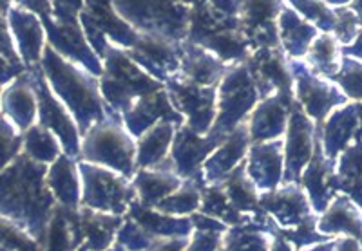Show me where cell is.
Listing matches in <instances>:
<instances>
[{"instance_id":"6da1fadb","label":"cell","mask_w":362,"mask_h":251,"mask_svg":"<svg viewBox=\"0 0 362 251\" xmlns=\"http://www.w3.org/2000/svg\"><path fill=\"white\" fill-rule=\"evenodd\" d=\"M44 67L47 76L53 80L54 89L69 103V107L78 116L80 125L83 128L102 116L95 83L89 82L78 69L64 62L62 58L57 56L51 49L45 51Z\"/></svg>"},{"instance_id":"7a4b0ae2","label":"cell","mask_w":362,"mask_h":251,"mask_svg":"<svg viewBox=\"0 0 362 251\" xmlns=\"http://www.w3.org/2000/svg\"><path fill=\"white\" fill-rule=\"evenodd\" d=\"M119 13L131 18L134 24H144L145 27H160L169 35L183 31L187 20L185 9L173 4V0H112Z\"/></svg>"},{"instance_id":"3957f363","label":"cell","mask_w":362,"mask_h":251,"mask_svg":"<svg viewBox=\"0 0 362 251\" xmlns=\"http://www.w3.org/2000/svg\"><path fill=\"white\" fill-rule=\"evenodd\" d=\"M255 99L254 83L243 67L232 71L230 76L226 78L223 85V99H221V116H219L218 128H232L235 121H239L245 116V112L252 107Z\"/></svg>"},{"instance_id":"277c9868","label":"cell","mask_w":362,"mask_h":251,"mask_svg":"<svg viewBox=\"0 0 362 251\" xmlns=\"http://www.w3.org/2000/svg\"><path fill=\"white\" fill-rule=\"evenodd\" d=\"M86 152L90 159L103 161L122 172L131 173L132 147L127 137L119 132V128L112 127V125L96 128L90 134Z\"/></svg>"},{"instance_id":"5b68a950","label":"cell","mask_w":362,"mask_h":251,"mask_svg":"<svg viewBox=\"0 0 362 251\" xmlns=\"http://www.w3.org/2000/svg\"><path fill=\"white\" fill-rule=\"evenodd\" d=\"M35 87H37L38 99H40L42 123H44L45 127L53 128L58 136L62 137L67 152L74 154L76 152V147H78V145H76V132H74L73 123H71V120L67 118L66 112L62 111V107L54 102L49 89L45 87V83L42 82L40 76L35 78Z\"/></svg>"},{"instance_id":"8992f818","label":"cell","mask_w":362,"mask_h":251,"mask_svg":"<svg viewBox=\"0 0 362 251\" xmlns=\"http://www.w3.org/2000/svg\"><path fill=\"white\" fill-rule=\"evenodd\" d=\"M83 176L87 177V201L102 208H122L127 188L118 179L96 169H83Z\"/></svg>"},{"instance_id":"52a82bcc","label":"cell","mask_w":362,"mask_h":251,"mask_svg":"<svg viewBox=\"0 0 362 251\" xmlns=\"http://www.w3.org/2000/svg\"><path fill=\"white\" fill-rule=\"evenodd\" d=\"M44 20L45 25H47V31H49L51 35V42H53L58 49L62 51V53H66L67 56H73L74 60L82 62L83 66L89 67L93 73H100V71H102L98 63H96L95 56L90 54V51L87 49V46L83 44L82 35L78 33L76 24H62L54 27V24H51L45 17Z\"/></svg>"},{"instance_id":"ba28073f","label":"cell","mask_w":362,"mask_h":251,"mask_svg":"<svg viewBox=\"0 0 362 251\" xmlns=\"http://www.w3.org/2000/svg\"><path fill=\"white\" fill-rule=\"evenodd\" d=\"M11 29L15 31L21 49L28 62H37L42 51L40 22L25 11L15 9L11 13Z\"/></svg>"},{"instance_id":"9c48e42d","label":"cell","mask_w":362,"mask_h":251,"mask_svg":"<svg viewBox=\"0 0 362 251\" xmlns=\"http://www.w3.org/2000/svg\"><path fill=\"white\" fill-rule=\"evenodd\" d=\"M299 94L306 103V109L315 118H322L334 103L341 102V96L326 87L322 82H315L310 76H299Z\"/></svg>"},{"instance_id":"30bf717a","label":"cell","mask_w":362,"mask_h":251,"mask_svg":"<svg viewBox=\"0 0 362 251\" xmlns=\"http://www.w3.org/2000/svg\"><path fill=\"white\" fill-rule=\"evenodd\" d=\"M310 156V123L299 112L292 116L288 136V166L290 173L296 176Z\"/></svg>"},{"instance_id":"8fae6325","label":"cell","mask_w":362,"mask_h":251,"mask_svg":"<svg viewBox=\"0 0 362 251\" xmlns=\"http://www.w3.org/2000/svg\"><path fill=\"white\" fill-rule=\"evenodd\" d=\"M281 169L279 147L277 145H257L252 150V163L250 170L255 179L263 183L261 186H272L277 181Z\"/></svg>"},{"instance_id":"7c38bea8","label":"cell","mask_w":362,"mask_h":251,"mask_svg":"<svg viewBox=\"0 0 362 251\" xmlns=\"http://www.w3.org/2000/svg\"><path fill=\"white\" fill-rule=\"evenodd\" d=\"M281 29H283L284 46L293 56H300L308 47L310 40L315 35L312 25L305 24L293 11H284L281 17Z\"/></svg>"},{"instance_id":"4fadbf2b","label":"cell","mask_w":362,"mask_h":251,"mask_svg":"<svg viewBox=\"0 0 362 251\" xmlns=\"http://www.w3.org/2000/svg\"><path fill=\"white\" fill-rule=\"evenodd\" d=\"M284 125V109L279 99H270L264 102L255 112L252 132L255 140H268V137L277 136L283 130Z\"/></svg>"},{"instance_id":"5bb4252c","label":"cell","mask_w":362,"mask_h":251,"mask_svg":"<svg viewBox=\"0 0 362 251\" xmlns=\"http://www.w3.org/2000/svg\"><path fill=\"white\" fill-rule=\"evenodd\" d=\"M183 67H185L187 78L192 80L194 83H199V85L214 82L221 73V66L216 62L214 58L199 49H192L187 53Z\"/></svg>"},{"instance_id":"9a60e30c","label":"cell","mask_w":362,"mask_h":251,"mask_svg":"<svg viewBox=\"0 0 362 251\" xmlns=\"http://www.w3.org/2000/svg\"><path fill=\"white\" fill-rule=\"evenodd\" d=\"M279 0H243V17L248 33L255 35L261 29L272 27L270 20L276 17Z\"/></svg>"},{"instance_id":"2e32d148","label":"cell","mask_w":362,"mask_h":251,"mask_svg":"<svg viewBox=\"0 0 362 251\" xmlns=\"http://www.w3.org/2000/svg\"><path fill=\"white\" fill-rule=\"evenodd\" d=\"M51 186L57 190L58 197L62 199L67 204L74 206L76 204V197H78V186H76V179H74L73 166L66 157L58 161L57 165L53 166L49 176Z\"/></svg>"},{"instance_id":"e0dca14e","label":"cell","mask_w":362,"mask_h":251,"mask_svg":"<svg viewBox=\"0 0 362 251\" xmlns=\"http://www.w3.org/2000/svg\"><path fill=\"white\" fill-rule=\"evenodd\" d=\"M245 145H247V134L245 130H238L230 140L226 141V145L219 150L218 156H214L209 163L210 176H221V173L228 172L232 169L235 161L239 159L241 152H243Z\"/></svg>"},{"instance_id":"ac0fdd59","label":"cell","mask_w":362,"mask_h":251,"mask_svg":"<svg viewBox=\"0 0 362 251\" xmlns=\"http://www.w3.org/2000/svg\"><path fill=\"white\" fill-rule=\"evenodd\" d=\"M6 109L13 116V120L22 127H28L31 123L35 114V103L24 83H17L6 94Z\"/></svg>"},{"instance_id":"d6986e66","label":"cell","mask_w":362,"mask_h":251,"mask_svg":"<svg viewBox=\"0 0 362 251\" xmlns=\"http://www.w3.org/2000/svg\"><path fill=\"white\" fill-rule=\"evenodd\" d=\"M203 44L221 54L223 58L234 60V58H241L247 53V42L243 37L230 33V31H223V33H214L210 37L203 38Z\"/></svg>"},{"instance_id":"ffe728a7","label":"cell","mask_w":362,"mask_h":251,"mask_svg":"<svg viewBox=\"0 0 362 251\" xmlns=\"http://www.w3.org/2000/svg\"><path fill=\"white\" fill-rule=\"evenodd\" d=\"M170 134H173V130H170L169 125H160V127L154 128L153 132H148V136L145 137V140H141V165H148V163H154L156 159H160L161 154L167 149V145H169Z\"/></svg>"},{"instance_id":"44dd1931","label":"cell","mask_w":362,"mask_h":251,"mask_svg":"<svg viewBox=\"0 0 362 251\" xmlns=\"http://www.w3.org/2000/svg\"><path fill=\"white\" fill-rule=\"evenodd\" d=\"M209 149L210 145L203 143V141L196 140L190 134L183 132L176 145V161L180 163L181 172H187V170L192 169Z\"/></svg>"},{"instance_id":"7402d4cb","label":"cell","mask_w":362,"mask_h":251,"mask_svg":"<svg viewBox=\"0 0 362 251\" xmlns=\"http://www.w3.org/2000/svg\"><path fill=\"white\" fill-rule=\"evenodd\" d=\"M310 60H312V66L315 67V71H321L326 75H332L337 69V63H335V42L334 38L329 37H321L319 40H315L312 47V54H310Z\"/></svg>"},{"instance_id":"603a6c76","label":"cell","mask_w":362,"mask_h":251,"mask_svg":"<svg viewBox=\"0 0 362 251\" xmlns=\"http://www.w3.org/2000/svg\"><path fill=\"white\" fill-rule=\"evenodd\" d=\"M76 230L74 223H71L69 217L58 214L57 219L53 221L51 226V237H49V251H71L76 237L73 231Z\"/></svg>"},{"instance_id":"cb8c5ba5","label":"cell","mask_w":362,"mask_h":251,"mask_svg":"<svg viewBox=\"0 0 362 251\" xmlns=\"http://www.w3.org/2000/svg\"><path fill=\"white\" fill-rule=\"evenodd\" d=\"M28 147L29 154L37 159H44V161H51L54 156H57L58 149H57V143H54L53 136L47 134L44 128L40 127H35L29 130L28 134Z\"/></svg>"},{"instance_id":"d4e9b609","label":"cell","mask_w":362,"mask_h":251,"mask_svg":"<svg viewBox=\"0 0 362 251\" xmlns=\"http://www.w3.org/2000/svg\"><path fill=\"white\" fill-rule=\"evenodd\" d=\"M115 224L116 221H112V219L90 217V215H87V223L83 224V228H86L87 235H89L90 246L95 247V250H102V247L107 246Z\"/></svg>"},{"instance_id":"484cf974","label":"cell","mask_w":362,"mask_h":251,"mask_svg":"<svg viewBox=\"0 0 362 251\" xmlns=\"http://www.w3.org/2000/svg\"><path fill=\"white\" fill-rule=\"evenodd\" d=\"M292 2L300 13H305L306 17L315 20L317 24H319V27L322 29L335 27V20H337V17L332 15V13H329L328 9L319 2V0H292Z\"/></svg>"},{"instance_id":"4316f807","label":"cell","mask_w":362,"mask_h":251,"mask_svg":"<svg viewBox=\"0 0 362 251\" xmlns=\"http://www.w3.org/2000/svg\"><path fill=\"white\" fill-rule=\"evenodd\" d=\"M138 185L141 186V192L145 194V197H147L148 201H153V199L161 197L163 194L170 192V190L176 186V181L165 176L141 173L140 179H138Z\"/></svg>"},{"instance_id":"83f0119b","label":"cell","mask_w":362,"mask_h":251,"mask_svg":"<svg viewBox=\"0 0 362 251\" xmlns=\"http://www.w3.org/2000/svg\"><path fill=\"white\" fill-rule=\"evenodd\" d=\"M341 83L355 98H362V67L355 63H346L344 73L341 75Z\"/></svg>"},{"instance_id":"f1b7e54d","label":"cell","mask_w":362,"mask_h":251,"mask_svg":"<svg viewBox=\"0 0 362 251\" xmlns=\"http://www.w3.org/2000/svg\"><path fill=\"white\" fill-rule=\"evenodd\" d=\"M82 2L83 0H54V9L62 24H74V13Z\"/></svg>"},{"instance_id":"f546056e","label":"cell","mask_w":362,"mask_h":251,"mask_svg":"<svg viewBox=\"0 0 362 251\" xmlns=\"http://www.w3.org/2000/svg\"><path fill=\"white\" fill-rule=\"evenodd\" d=\"M24 8L33 9V11L40 13V15H47L49 13V2L47 0H18Z\"/></svg>"},{"instance_id":"4dcf8cb0","label":"cell","mask_w":362,"mask_h":251,"mask_svg":"<svg viewBox=\"0 0 362 251\" xmlns=\"http://www.w3.org/2000/svg\"><path fill=\"white\" fill-rule=\"evenodd\" d=\"M351 53H355V54H357V56H362V38H358L357 46H355L354 49H351Z\"/></svg>"},{"instance_id":"1f68e13d","label":"cell","mask_w":362,"mask_h":251,"mask_svg":"<svg viewBox=\"0 0 362 251\" xmlns=\"http://www.w3.org/2000/svg\"><path fill=\"white\" fill-rule=\"evenodd\" d=\"M355 11H357L358 18L362 20V0H357V2H355Z\"/></svg>"},{"instance_id":"d6a6232c","label":"cell","mask_w":362,"mask_h":251,"mask_svg":"<svg viewBox=\"0 0 362 251\" xmlns=\"http://www.w3.org/2000/svg\"><path fill=\"white\" fill-rule=\"evenodd\" d=\"M328 2H334V4H342V2H348V0H328Z\"/></svg>"}]
</instances>
